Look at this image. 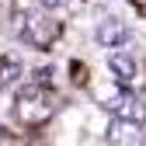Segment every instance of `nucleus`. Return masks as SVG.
<instances>
[{
	"mask_svg": "<svg viewBox=\"0 0 146 146\" xmlns=\"http://www.w3.org/2000/svg\"><path fill=\"white\" fill-rule=\"evenodd\" d=\"M52 111H56V94H52L49 84H25L21 90H17V101H14V115L21 118L25 125H45L52 118Z\"/></svg>",
	"mask_w": 146,
	"mask_h": 146,
	"instance_id": "1",
	"label": "nucleus"
},
{
	"mask_svg": "<svg viewBox=\"0 0 146 146\" xmlns=\"http://www.w3.org/2000/svg\"><path fill=\"white\" fill-rule=\"evenodd\" d=\"M14 35L31 49H49L59 38V21H52V14H45V11H17Z\"/></svg>",
	"mask_w": 146,
	"mask_h": 146,
	"instance_id": "2",
	"label": "nucleus"
},
{
	"mask_svg": "<svg viewBox=\"0 0 146 146\" xmlns=\"http://www.w3.org/2000/svg\"><path fill=\"white\" fill-rule=\"evenodd\" d=\"M101 104H104V111H111L118 122H139V125H143V118H146L143 101L132 94V90H125V87L104 90V94H101Z\"/></svg>",
	"mask_w": 146,
	"mask_h": 146,
	"instance_id": "3",
	"label": "nucleus"
},
{
	"mask_svg": "<svg viewBox=\"0 0 146 146\" xmlns=\"http://www.w3.org/2000/svg\"><path fill=\"white\" fill-rule=\"evenodd\" d=\"M108 70L115 73L118 87H125V90H132L139 84V59L132 52H111V56H108Z\"/></svg>",
	"mask_w": 146,
	"mask_h": 146,
	"instance_id": "4",
	"label": "nucleus"
},
{
	"mask_svg": "<svg viewBox=\"0 0 146 146\" xmlns=\"http://www.w3.org/2000/svg\"><path fill=\"white\" fill-rule=\"evenodd\" d=\"M129 25L122 21V17H104V21L94 28V38L104 45V49H118V45H125L129 42Z\"/></svg>",
	"mask_w": 146,
	"mask_h": 146,
	"instance_id": "5",
	"label": "nucleus"
},
{
	"mask_svg": "<svg viewBox=\"0 0 146 146\" xmlns=\"http://www.w3.org/2000/svg\"><path fill=\"white\" fill-rule=\"evenodd\" d=\"M108 139L115 146H143V125L139 122H111V129H108Z\"/></svg>",
	"mask_w": 146,
	"mask_h": 146,
	"instance_id": "6",
	"label": "nucleus"
},
{
	"mask_svg": "<svg viewBox=\"0 0 146 146\" xmlns=\"http://www.w3.org/2000/svg\"><path fill=\"white\" fill-rule=\"evenodd\" d=\"M21 77H25V66H21V59H17V56H0V90L14 87Z\"/></svg>",
	"mask_w": 146,
	"mask_h": 146,
	"instance_id": "7",
	"label": "nucleus"
},
{
	"mask_svg": "<svg viewBox=\"0 0 146 146\" xmlns=\"http://www.w3.org/2000/svg\"><path fill=\"white\" fill-rule=\"evenodd\" d=\"M38 4H42V11H45V14H52V11H59V7H66L70 0H38Z\"/></svg>",
	"mask_w": 146,
	"mask_h": 146,
	"instance_id": "8",
	"label": "nucleus"
},
{
	"mask_svg": "<svg viewBox=\"0 0 146 146\" xmlns=\"http://www.w3.org/2000/svg\"><path fill=\"white\" fill-rule=\"evenodd\" d=\"M0 132H4V129H0Z\"/></svg>",
	"mask_w": 146,
	"mask_h": 146,
	"instance_id": "9",
	"label": "nucleus"
}]
</instances>
